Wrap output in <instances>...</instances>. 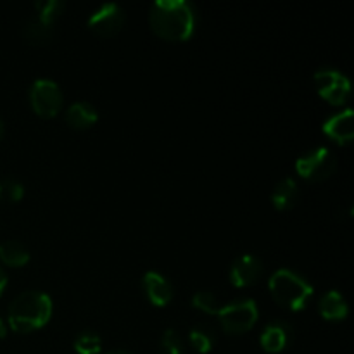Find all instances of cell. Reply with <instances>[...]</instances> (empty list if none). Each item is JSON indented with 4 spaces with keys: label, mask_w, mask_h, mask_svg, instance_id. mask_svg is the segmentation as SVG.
I'll return each mask as SVG.
<instances>
[{
    "label": "cell",
    "mask_w": 354,
    "mask_h": 354,
    "mask_svg": "<svg viewBox=\"0 0 354 354\" xmlns=\"http://www.w3.org/2000/svg\"><path fill=\"white\" fill-rule=\"evenodd\" d=\"M149 23L154 33L165 40H187L196 30V9L185 0H158L149 14Z\"/></svg>",
    "instance_id": "cell-1"
},
{
    "label": "cell",
    "mask_w": 354,
    "mask_h": 354,
    "mask_svg": "<svg viewBox=\"0 0 354 354\" xmlns=\"http://www.w3.org/2000/svg\"><path fill=\"white\" fill-rule=\"evenodd\" d=\"M52 317V299L40 290H26L12 299L9 306V325L16 332L37 330Z\"/></svg>",
    "instance_id": "cell-2"
},
{
    "label": "cell",
    "mask_w": 354,
    "mask_h": 354,
    "mask_svg": "<svg viewBox=\"0 0 354 354\" xmlns=\"http://www.w3.org/2000/svg\"><path fill=\"white\" fill-rule=\"evenodd\" d=\"M270 294L280 306L290 311L303 310L313 296V286L299 273L289 268H280L270 277Z\"/></svg>",
    "instance_id": "cell-3"
},
{
    "label": "cell",
    "mask_w": 354,
    "mask_h": 354,
    "mask_svg": "<svg viewBox=\"0 0 354 354\" xmlns=\"http://www.w3.org/2000/svg\"><path fill=\"white\" fill-rule=\"evenodd\" d=\"M218 320L228 334H244L254 327L258 320V306L252 299H237L218 310Z\"/></svg>",
    "instance_id": "cell-4"
},
{
    "label": "cell",
    "mask_w": 354,
    "mask_h": 354,
    "mask_svg": "<svg viewBox=\"0 0 354 354\" xmlns=\"http://www.w3.org/2000/svg\"><path fill=\"white\" fill-rule=\"evenodd\" d=\"M335 168H337V159L327 147L313 149L296 161V171L299 173V176L315 182L327 180L328 176L334 175Z\"/></svg>",
    "instance_id": "cell-5"
},
{
    "label": "cell",
    "mask_w": 354,
    "mask_h": 354,
    "mask_svg": "<svg viewBox=\"0 0 354 354\" xmlns=\"http://www.w3.org/2000/svg\"><path fill=\"white\" fill-rule=\"evenodd\" d=\"M31 107L41 118H54L62 107L61 86L48 78L35 80L30 90Z\"/></svg>",
    "instance_id": "cell-6"
},
{
    "label": "cell",
    "mask_w": 354,
    "mask_h": 354,
    "mask_svg": "<svg viewBox=\"0 0 354 354\" xmlns=\"http://www.w3.org/2000/svg\"><path fill=\"white\" fill-rule=\"evenodd\" d=\"M315 85H317L318 93L324 97L327 102L334 106H341L348 100L351 93V82L344 73L337 71L332 68H324L315 73L313 76Z\"/></svg>",
    "instance_id": "cell-7"
},
{
    "label": "cell",
    "mask_w": 354,
    "mask_h": 354,
    "mask_svg": "<svg viewBox=\"0 0 354 354\" xmlns=\"http://www.w3.org/2000/svg\"><path fill=\"white\" fill-rule=\"evenodd\" d=\"M124 19H127V16H124L123 7L120 3L109 2L100 6L90 16L88 28L100 37H113L123 28Z\"/></svg>",
    "instance_id": "cell-8"
},
{
    "label": "cell",
    "mask_w": 354,
    "mask_h": 354,
    "mask_svg": "<svg viewBox=\"0 0 354 354\" xmlns=\"http://www.w3.org/2000/svg\"><path fill=\"white\" fill-rule=\"evenodd\" d=\"M265 266L261 259L252 254H244L234 261L230 268V282L235 287H249L263 277Z\"/></svg>",
    "instance_id": "cell-9"
},
{
    "label": "cell",
    "mask_w": 354,
    "mask_h": 354,
    "mask_svg": "<svg viewBox=\"0 0 354 354\" xmlns=\"http://www.w3.org/2000/svg\"><path fill=\"white\" fill-rule=\"evenodd\" d=\"M324 133L341 145L351 144L354 138V113L351 107L328 118L324 123Z\"/></svg>",
    "instance_id": "cell-10"
},
{
    "label": "cell",
    "mask_w": 354,
    "mask_h": 354,
    "mask_svg": "<svg viewBox=\"0 0 354 354\" xmlns=\"http://www.w3.org/2000/svg\"><path fill=\"white\" fill-rule=\"evenodd\" d=\"M292 332V327L287 322H272L263 328L259 342L266 353H280L290 344Z\"/></svg>",
    "instance_id": "cell-11"
},
{
    "label": "cell",
    "mask_w": 354,
    "mask_h": 354,
    "mask_svg": "<svg viewBox=\"0 0 354 354\" xmlns=\"http://www.w3.org/2000/svg\"><path fill=\"white\" fill-rule=\"evenodd\" d=\"M145 294L149 301L156 306H166L173 299V286L166 277L158 272H147L142 279Z\"/></svg>",
    "instance_id": "cell-12"
},
{
    "label": "cell",
    "mask_w": 354,
    "mask_h": 354,
    "mask_svg": "<svg viewBox=\"0 0 354 354\" xmlns=\"http://www.w3.org/2000/svg\"><path fill=\"white\" fill-rule=\"evenodd\" d=\"M97 120H99L97 109L85 100L73 102L66 111V123L75 130H86V128L93 127Z\"/></svg>",
    "instance_id": "cell-13"
},
{
    "label": "cell",
    "mask_w": 354,
    "mask_h": 354,
    "mask_svg": "<svg viewBox=\"0 0 354 354\" xmlns=\"http://www.w3.org/2000/svg\"><path fill=\"white\" fill-rule=\"evenodd\" d=\"M318 311L325 320H344L349 313L348 301L339 290H330L324 294L318 303Z\"/></svg>",
    "instance_id": "cell-14"
},
{
    "label": "cell",
    "mask_w": 354,
    "mask_h": 354,
    "mask_svg": "<svg viewBox=\"0 0 354 354\" xmlns=\"http://www.w3.org/2000/svg\"><path fill=\"white\" fill-rule=\"evenodd\" d=\"M297 197H299V189H297V183L292 178L280 180L272 194L273 206L279 211L292 209L297 203Z\"/></svg>",
    "instance_id": "cell-15"
},
{
    "label": "cell",
    "mask_w": 354,
    "mask_h": 354,
    "mask_svg": "<svg viewBox=\"0 0 354 354\" xmlns=\"http://www.w3.org/2000/svg\"><path fill=\"white\" fill-rule=\"evenodd\" d=\"M0 259L7 266L17 268V266H24L30 261V251L23 242L9 239V241L0 242Z\"/></svg>",
    "instance_id": "cell-16"
},
{
    "label": "cell",
    "mask_w": 354,
    "mask_h": 354,
    "mask_svg": "<svg viewBox=\"0 0 354 354\" xmlns=\"http://www.w3.org/2000/svg\"><path fill=\"white\" fill-rule=\"evenodd\" d=\"M23 35L30 44L45 45L48 44V41H52V38H54V26L41 23V21L35 16L24 23Z\"/></svg>",
    "instance_id": "cell-17"
},
{
    "label": "cell",
    "mask_w": 354,
    "mask_h": 354,
    "mask_svg": "<svg viewBox=\"0 0 354 354\" xmlns=\"http://www.w3.org/2000/svg\"><path fill=\"white\" fill-rule=\"evenodd\" d=\"M189 341L197 353L206 354L213 349L214 341H216V335H214V330L209 327V325L201 324V325H196V327L190 330Z\"/></svg>",
    "instance_id": "cell-18"
},
{
    "label": "cell",
    "mask_w": 354,
    "mask_h": 354,
    "mask_svg": "<svg viewBox=\"0 0 354 354\" xmlns=\"http://www.w3.org/2000/svg\"><path fill=\"white\" fill-rule=\"evenodd\" d=\"M35 9H37V17L41 23L54 26L59 16L64 12L66 3L61 0H41V2H35Z\"/></svg>",
    "instance_id": "cell-19"
},
{
    "label": "cell",
    "mask_w": 354,
    "mask_h": 354,
    "mask_svg": "<svg viewBox=\"0 0 354 354\" xmlns=\"http://www.w3.org/2000/svg\"><path fill=\"white\" fill-rule=\"evenodd\" d=\"M75 349L78 354H97L102 349V341L100 335L92 330H83L78 337L75 339Z\"/></svg>",
    "instance_id": "cell-20"
},
{
    "label": "cell",
    "mask_w": 354,
    "mask_h": 354,
    "mask_svg": "<svg viewBox=\"0 0 354 354\" xmlns=\"http://www.w3.org/2000/svg\"><path fill=\"white\" fill-rule=\"evenodd\" d=\"M24 185L16 178L0 180V201L6 203H17L23 199Z\"/></svg>",
    "instance_id": "cell-21"
},
{
    "label": "cell",
    "mask_w": 354,
    "mask_h": 354,
    "mask_svg": "<svg viewBox=\"0 0 354 354\" xmlns=\"http://www.w3.org/2000/svg\"><path fill=\"white\" fill-rule=\"evenodd\" d=\"M192 304L197 310L204 311L207 315H216L220 306H218V299L213 292L209 290H199L192 296Z\"/></svg>",
    "instance_id": "cell-22"
},
{
    "label": "cell",
    "mask_w": 354,
    "mask_h": 354,
    "mask_svg": "<svg viewBox=\"0 0 354 354\" xmlns=\"http://www.w3.org/2000/svg\"><path fill=\"white\" fill-rule=\"evenodd\" d=\"M161 353L162 354H183V342L175 328L165 330L161 337Z\"/></svg>",
    "instance_id": "cell-23"
},
{
    "label": "cell",
    "mask_w": 354,
    "mask_h": 354,
    "mask_svg": "<svg viewBox=\"0 0 354 354\" xmlns=\"http://www.w3.org/2000/svg\"><path fill=\"white\" fill-rule=\"evenodd\" d=\"M6 287H7V275H6V272H3L2 266H0V296L3 294Z\"/></svg>",
    "instance_id": "cell-24"
},
{
    "label": "cell",
    "mask_w": 354,
    "mask_h": 354,
    "mask_svg": "<svg viewBox=\"0 0 354 354\" xmlns=\"http://www.w3.org/2000/svg\"><path fill=\"white\" fill-rule=\"evenodd\" d=\"M6 334H7V327H6V324H3L2 318H0V339L6 337Z\"/></svg>",
    "instance_id": "cell-25"
},
{
    "label": "cell",
    "mask_w": 354,
    "mask_h": 354,
    "mask_svg": "<svg viewBox=\"0 0 354 354\" xmlns=\"http://www.w3.org/2000/svg\"><path fill=\"white\" fill-rule=\"evenodd\" d=\"M107 354H133V353L127 351V349H113V351H109Z\"/></svg>",
    "instance_id": "cell-26"
},
{
    "label": "cell",
    "mask_w": 354,
    "mask_h": 354,
    "mask_svg": "<svg viewBox=\"0 0 354 354\" xmlns=\"http://www.w3.org/2000/svg\"><path fill=\"white\" fill-rule=\"evenodd\" d=\"M3 137V121H2V118H0V138Z\"/></svg>",
    "instance_id": "cell-27"
}]
</instances>
